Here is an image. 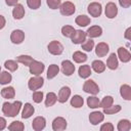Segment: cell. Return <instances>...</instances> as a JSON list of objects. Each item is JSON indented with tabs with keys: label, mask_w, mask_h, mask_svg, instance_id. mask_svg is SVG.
I'll use <instances>...</instances> for the list:
<instances>
[{
	"label": "cell",
	"mask_w": 131,
	"mask_h": 131,
	"mask_svg": "<svg viewBox=\"0 0 131 131\" xmlns=\"http://www.w3.org/2000/svg\"><path fill=\"white\" fill-rule=\"evenodd\" d=\"M21 106H23V103L19 100H15V101H13L11 103L6 101V102H4L2 104V113L6 117L13 118V117H16L18 115Z\"/></svg>",
	"instance_id": "1"
},
{
	"label": "cell",
	"mask_w": 131,
	"mask_h": 131,
	"mask_svg": "<svg viewBox=\"0 0 131 131\" xmlns=\"http://www.w3.org/2000/svg\"><path fill=\"white\" fill-rule=\"evenodd\" d=\"M59 10H60V13L64 16H70L72 14L75 13L76 11V6L73 2L71 1H66L63 3L60 4L59 6Z\"/></svg>",
	"instance_id": "2"
},
{
	"label": "cell",
	"mask_w": 131,
	"mask_h": 131,
	"mask_svg": "<svg viewBox=\"0 0 131 131\" xmlns=\"http://www.w3.org/2000/svg\"><path fill=\"white\" fill-rule=\"evenodd\" d=\"M43 84H44V79L41 76H34V77L29 79L28 87L30 90L36 91V90L40 89L43 86Z\"/></svg>",
	"instance_id": "3"
},
{
	"label": "cell",
	"mask_w": 131,
	"mask_h": 131,
	"mask_svg": "<svg viewBox=\"0 0 131 131\" xmlns=\"http://www.w3.org/2000/svg\"><path fill=\"white\" fill-rule=\"evenodd\" d=\"M83 90L84 92L89 93L91 95H96L99 92V87L93 80H86L83 85Z\"/></svg>",
	"instance_id": "4"
},
{
	"label": "cell",
	"mask_w": 131,
	"mask_h": 131,
	"mask_svg": "<svg viewBox=\"0 0 131 131\" xmlns=\"http://www.w3.org/2000/svg\"><path fill=\"white\" fill-rule=\"evenodd\" d=\"M44 69H45V66L43 62L41 61H38V60H33L31 62V64L29 66V70H30V73L34 76H40L43 72H44Z\"/></svg>",
	"instance_id": "5"
},
{
	"label": "cell",
	"mask_w": 131,
	"mask_h": 131,
	"mask_svg": "<svg viewBox=\"0 0 131 131\" xmlns=\"http://www.w3.org/2000/svg\"><path fill=\"white\" fill-rule=\"evenodd\" d=\"M47 48H48L49 53H51L52 55H60L63 52V46H62V44L60 42L56 41V40L51 41L48 44Z\"/></svg>",
	"instance_id": "6"
},
{
	"label": "cell",
	"mask_w": 131,
	"mask_h": 131,
	"mask_svg": "<svg viewBox=\"0 0 131 131\" xmlns=\"http://www.w3.org/2000/svg\"><path fill=\"white\" fill-rule=\"evenodd\" d=\"M87 10H88V13L93 16V17H98L101 15V12H102V7H101V4L98 3V2H91L88 7H87Z\"/></svg>",
	"instance_id": "7"
},
{
	"label": "cell",
	"mask_w": 131,
	"mask_h": 131,
	"mask_svg": "<svg viewBox=\"0 0 131 131\" xmlns=\"http://www.w3.org/2000/svg\"><path fill=\"white\" fill-rule=\"evenodd\" d=\"M86 37H87L86 32L82 30H75V32L71 37V40L74 44H82L86 40Z\"/></svg>",
	"instance_id": "8"
},
{
	"label": "cell",
	"mask_w": 131,
	"mask_h": 131,
	"mask_svg": "<svg viewBox=\"0 0 131 131\" xmlns=\"http://www.w3.org/2000/svg\"><path fill=\"white\" fill-rule=\"evenodd\" d=\"M104 13L105 16L107 18H115L118 14V7L114 2H108L105 5V9H104Z\"/></svg>",
	"instance_id": "9"
},
{
	"label": "cell",
	"mask_w": 131,
	"mask_h": 131,
	"mask_svg": "<svg viewBox=\"0 0 131 131\" xmlns=\"http://www.w3.org/2000/svg\"><path fill=\"white\" fill-rule=\"evenodd\" d=\"M61 72L63 73L64 76H72L75 72V66L71 60H62L61 62Z\"/></svg>",
	"instance_id": "10"
},
{
	"label": "cell",
	"mask_w": 131,
	"mask_h": 131,
	"mask_svg": "<svg viewBox=\"0 0 131 131\" xmlns=\"http://www.w3.org/2000/svg\"><path fill=\"white\" fill-rule=\"evenodd\" d=\"M25 40V33L21 30H13L10 34V41L13 44H20Z\"/></svg>",
	"instance_id": "11"
},
{
	"label": "cell",
	"mask_w": 131,
	"mask_h": 131,
	"mask_svg": "<svg viewBox=\"0 0 131 131\" xmlns=\"http://www.w3.org/2000/svg\"><path fill=\"white\" fill-rule=\"evenodd\" d=\"M71 96V88L68 86H63L59 89L58 91V96H57V100L60 103H64Z\"/></svg>",
	"instance_id": "12"
},
{
	"label": "cell",
	"mask_w": 131,
	"mask_h": 131,
	"mask_svg": "<svg viewBox=\"0 0 131 131\" xmlns=\"http://www.w3.org/2000/svg\"><path fill=\"white\" fill-rule=\"evenodd\" d=\"M110 51V46L107 43L105 42H100L96 45L95 47V54L98 56V57H103L105 56Z\"/></svg>",
	"instance_id": "13"
},
{
	"label": "cell",
	"mask_w": 131,
	"mask_h": 131,
	"mask_svg": "<svg viewBox=\"0 0 131 131\" xmlns=\"http://www.w3.org/2000/svg\"><path fill=\"white\" fill-rule=\"evenodd\" d=\"M67 128V121L62 117H56L52 122V129L54 131H62Z\"/></svg>",
	"instance_id": "14"
},
{
	"label": "cell",
	"mask_w": 131,
	"mask_h": 131,
	"mask_svg": "<svg viewBox=\"0 0 131 131\" xmlns=\"http://www.w3.org/2000/svg\"><path fill=\"white\" fill-rule=\"evenodd\" d=\"M45 126H46V120L42 116L36 117L32 122V128L35 131H41L45 128Z\"/></svg>",
	"instance_id": "15"
},
{
	"label": "cell",
	"mask_w": 131,
	"mask_h": 131,
	"mask_svg": "<svg viewBox=\"0 0 131 131\" xmlns=\"http://www.w3.org/2000/svg\"><path fill=\"white\" fill-rule=\"evenodd\" d=\"M104 119V115L103 113L101 112H92L90 115H89V122L92 124V125H98L99 123H101Z\"/></svg>",
	"instance_id": "16"
},
{
	"label": "cell",
	"mask_w": 131,
	"mask_h": 131,
	"mask_svg": "<svg viewBox=\"0 0 131 131\" xmlns=\"http://www.w3.org/2000/svg\"><path fill=\"white\" fill-rule=\"evenodd\" d=\"M118 57L122 62H129L131 60V53L125 47L118 48Z\"/></svg>",
	"instance_id": "17"
},
{
	"label": "cell",
	"mask_w": 131,
	"mask_h": 131,
	"mask_svg": "<svg viewBox=\"0 0 131 131\" xmlns=\"http://www.w3.org/2000/svg\"><path fill=\"white\" fill-rule=\"evenodd\" d=\"M102 34V29L101 27L99 26H92L90 28H88L87 32H86V35L89 37V38H97V37H100Z\"/></svg>",
	"instance_id": "18"
},
{
	"label": "cell",
	"mask_w": 131,
	"mask_h": 131,
	"mask_svg": "<svg viewBox=\"0 0 131 131\" xmlns=\"http://www.w3.org/2000/svg\"><path fill=\"white\" fill-rule=\"evenodd\" d=\"M34 113H35L34 106H33L31 103L27 102V103H25V105H24V107H23L21 118H23V119H29V118H31V117L34 115Z\"/></svg>",
	"instance_id": "19"
},
{
	"label": "cell",
	"mask_w": 131,
	"mask_h": 131,
	"mask_svg": "<svg viewBox=\"0 0 131 131\" xmlns=\"http://www.w3.org/2000/svg\"><path fill=\"white\" fill-rule=\"evenodd\" d=\"M12 16L15 19H21L25 16V8L21 4H16L14 5L13 9H12Z\"/></svg>",
	"instance_id": "20"
},
{
	"label": "cell",
	"mask_w": 131,
	"mask_h": 131,
	"mask_svg": "<svg viewBox=\"0 0 131 131\" xmlns=\"http://www.w3.org/2000/svg\"><path fill=\"white\" fill-rule=\"evenodd\" d=\"M118 66H119V60H118L117 55L115 53H111L106 60V67L110 70H116L118 69Z\"/></svg>",
	"instance_id": "21"
},
{
	"label": "cell",
	"mask_w": 131,
	"mask_h": 131,
	"mask_svg": "<svg viewBox=\"0 0 131 131\" xmlns=\"http://www.w3.org/2000/svg\"><path fill=\"white\" fill-rule=\"evenodd\" d=\"M91 68H92V70H93L95 73L100 74V73H103V72H104V70H105V63H104L102 60L96 59V60H93V61H92Z\"/></svg>",
	"instance_id": "22"
},
{
	"label": "cell",
	"mask_w": 131,
	"mask_h": 131,
	"mask_svg": "<svg viewBox=\"0 0 131 131\" xmlns=\"http://www.w3.org/2000/svg\"><path fill=\"white\" fill-rule=\"evenodd\" d=\"M1 96L5 99H12L15 96V90L13 87L8 86V87H4L1 90Z\"/></svg>",
	"instance_id": "23"
},
{
	"label": "cell",
	"mask_w": 131,
	"mask_h": 131,
	"mask_svg": "<svg viewBox=\"0 0 131 131\" xmlns=\"http://www.w3.org/2000/svg\"><path fill=\"white\" fill-rule=\"evenodd\" d=\"M78 74L82 79H87L90 77L91 75V68L89 64H83L80 66L79 70H78Z\"/></svg>",
	"instance_id": "24"
},
{
	"label": "cell",
	"mask_w": 131,
	"mask_h": 131,
	"mask_svg": "<svg viewBox=\"0 0 131 131\" xmlns=\"http://www.w3.org/2000/svg\"><path fill=\"white\" fill-rule=\"evenodd\" d=\"M120 94L125 100H131V87L128 84H123L120 87Z\"/></svg>",
	"instance_id": "25"
},
{
	"label": "cell",
	"mask_w": 131,
	"mask_h": 131,
	"mask_svg": "<svg viewBox=\"0 0 131 131\" xmlns=\"http://www.w3.org/2000/svg\"><path fill=\"white\" fill-rule=\"evenodd\" d=\"M75 23H76V25H78L80 27H87L88 25H90L91 19L89 16H87L85 14H81V15H78L76 17Z\"/></svg>",
	"instance_id": "26"
},
{
	"label": "cell",
	"mask_w": 131,
	"mask_h": 131,
	"mask_svg": "<svg viewBox=\"0 0 131 131\" xmlns=\"http://www.w3.org/2000/svg\"><path fill=\"white\" fill-rule=\"evenodd\" d=\"M83 104H84V99H83L82 96L76 94V95H74V96L71 98V105H72L73 107H75V108H80V107L83 106Z\"/></svg>",
	"instance_id": "27"
},
{
	"label": "cell",
	"mask_w": 131,
	"mask_h": 131,
	"mask_svg": "<svg viewBox=\"0 0 131 131\" xmlns=\"http://www.w3.org/2000/svg\"><path fill=\"white\" fill-rule=\"evenodd\" d=\"M59 73V67L55 63H52L48 67V70H47V78L50 80V79H53L54 77L57 76V74Z\"/></svg>",
	"instance_id": "28"
},
{
	"label": "cell",
	"mask_w": 131,
	"mask_h": 131,
	"mask_svg": "<svg viewBox=\"0 0 131 131\" xmlns=\"http://www.w3.org/2000/svg\"><path fill=\"white\" fill-rule=\"evenodd\" d=\"M56 101H57L56 94L54 92H48L46 95V98H45V106H47V107L52 106Z\"/></svg>",
	"instance_id": "29"
},
{
	"label": "cell",
	"mask_w": 131,
	"mask_h": 131,
	"mask_svg": "<svg viewBox=\"0 0 131 131\" xmlns=\"http://www.w3.org/2000/svg\"><path fill=\"white\" fill-rule=\"evenodd\" d=\"M117 129L119 131H129L131 129V123H130V121L127 120V119L120 120L119 123H118Z\"/></svg>",
	"instance_id": "30"
},
{
	"label": "cell",
	"mask_w": 131,
	"mask_h": 131,
	"mask_svg": "<svg viewBox=\"0 0 131 131\" xmlns=\"http://www.w3.org/2000/svg\"><path fill=\"white\" fill-rule=\"evenodd\" d=\"M73 59L77 63H82L87 60V55L82 51H75L73 53Z\"/></svg>",
	"instance_id": "31"
},
{
	"label": "cell",
	"mask_w": 131,
	"mask_h": 131,
	"mask_svg": "<svg viewBox=\"0 0 131 131\" xmlns=\"http://www.w3.org/2000/svg\"><path fill=\"white\" fill-rule=\"evenodd\" d=\"M11 80H12V76L7 71H4V72H1L0 73V84L1 85L9 84L11 82Z\"/></svg>",
	"instance_id": "32"
},
{
	"label": "cell",
	"mask_w": 131,
	"mask_h": 131,
	"mask_svg": "<svg viewBox=\"0 0 131 131\" xmlns=\"http://www.w3.org/2000/svg\"><path fill=\"white\" fill-rule=\"evenodd\" d=\"M33 60H34V58H33L32 56L26 55V54L18 55V56L16 57V61H17V62H20V63H23V64H25V66H27V67H29Z\"/></svg>",
	"instance_id": "33"
},
{
	"label": "cell",
	"mask_w": 131,
	"mask_h": 131,
	"mask_svg": "<svg viewBox=\"0 0 131 131\" xmlns=\"http://www.w3.org/2000/svg\"><path fill=\"white\" fill-rule=\"evenodd\" d=\"M99 102H100V100L95 95L89 96L87 98V105L90 108H97V107H99Z\"/></svg>",
	"instance_id": "34"
},
{
	"label": "cell",
	"mask_w": 131,
	"mask_h": 131,
	"mask_svg": "<svg viewBox=\"0 0 131 131\" xmlns=\"http://www.w3.org/2000/svg\"><path fill=\"white\" fill-rule=\"evenodd\" d=\"M24 129H25V125L20 121H13L8 126V130L10 131H23Z\"/></svg>",
	"instance_id": "35"
},
{
	"label": "cell",
	"mask_w": 131,
	"mask_h": 131,
	"mask_svg": "<svg viewBox=\"0 0 131 131\" xmlns=\"http://www.w3.org/2000/svg\"><path fill=\"white\" fill-rule=\"evenodd\" d=\"M122 110L120 104H116V105H111L108 107H104L103 108V114L105 115H115L117 113H119Z\"/></svg>",
	"instance_id": "36"
},
{
	"label": "cell",
	"mask_w": 131,
	"mask_h": 131,
	"mask_svg": "<svg viewBox=\"0 0 131 131\" xmlns=\"http://www.w3.org/2000/svg\"><path fill=\"white\" fill-rule=\"evenodd\" d=\"M113 103H114V98H113V96L106 95V96H104V97L102 98V100L99 102V107H102V108L108 107V106L113 105Z\"/></svg>",
	"instance_id": "37"
},
{
	"label": "cell",
	"mask_w": 131,
	"mask_h": 131,
	"mask_svg": "<svg viewBox=\"0 0 131 131\" xmlns=\"http://www.w3.org/2000/svg\"><path fill=\"white\" fill-rule=\"evenodd\" d=\"M4 67L6 68V70L10 71V72H14L17 70L18 68V64H17V61L16 60H12V59H8L4 62Z\"/></svg>",
	"instance_id": "38"
},
{
	"label": "cell",
	"mask_w": 131,
	"mask_h": 131,
	"mask_svg": "<svg viewBox=\"0 0 131 131\" xmlns=\"http://www.w3.org/2000/svg\"><path fill=\"white\" fill-rule=\"evenodd\" d=\"M74 32H75V29L72 26H68L67 25V26H63L61 28V34H62V36L67 37V38H71Z\"/></svg>",
	"instance_id": "39"
},
{
	"label": "cell",
	"mask_w": 131,
	"mask_h": 131,
	"mask_svg": "<svg viewBox=\"0 0 131 131\" xmlns=\"http://www.w3.org/2000/svg\"><path fill=\"white\" fill-rule=\"evenodd\" d=\"M81 45H82V49H83V50L89 52V51H91V50L93 49V47H94V41H93L91 38H89L88 40H85Z\"/></svg>",
	"instance_id": "40"
},
{
	"label": "cell",
	"mask_w": 131,
	"mask_h": 131,
	"mask_svg": "<svg viewBox=\"0 0 131 131\" xmlns=\"http://www.w3.org/2000/svg\"><path fill=\"white\" fill-rule=\"evenodd\" d=\"M46 3L49 8L57 9V8H59V6L61 4V0H46Z\"/></svg>",
	"instance_id": "41"
},
{
	"label": "cell",
	"mask_w": 131,
	"mask_h": 131,
	"mask_svg": "<svg viewBox=\"0 0 131 131\" xmlns=\"http://www.w3.org/2000/svg\"><path fill=\"white\" fill-rule=\"evenodd\" d=\"M27 5L31 9H38L41 6V0H27Z\"/></svg>",
	"instance_id": "42"
},
{
	"label": "cell",
	"mask_w": 131,
	"mask_h": 131,
	"mask_svg": "<svg viewBox=\"0 0 131 131\" xmlns=\"http://www.w3.org/2000/svg\"><path fill=\"white\" fill-rule=\"evenodd\" d=\"M43 92L42 91H34V93H33V100L36 102V103H40L42 100H43Z\"/></svg>",
	"instance_id": "43"
},
{
	"label": "cell",
	"mask_w": 131,
	"mask_h": 131,
	"mask_svg": "<svg viewBox=\"0 0 131 131\" xmlns=\"http://www.w3.org/2000/svg\"><path fill=\"white\" fill-rule=\"evenodd\" d=\"M114 130V125L110 122H106L100 126V131H113Z\"/></svg>",
	"instance_id": "44"
},
{
	"label": "cell",
	"mask_w": 131,
	"mask_h": 131,
	"mask_svg": "<svg viewBox=\"0 0 131 131\" xmlns=\"http://www.w3.org/2000/svg\"><path fill=\"white\" fill-rule=\"evenodd\" d=\"M119 4L123 8H129L131 6V0H119Z\"/></svg>",
	"instance_id": "45"
},
{
	"label": "cell",
	"mask_w": 131,
	"mask_h": 131,
	"mask_svg": "<svg viewBox=\"0 0 131 131\" xmlns=\"http://www.w3.org/2000/svg\"><path fill=\"white\" fill-rule=\"evenodd\" d=\"M6 126H7V122H6V120H5L3 117H0V131L3 130V129H5Z\"/></svg>",
	"instance_id": "46"
},
{
	"label": "cell",
	"mask_w": 131,
	"mask_h": 131,
	"mask_svg": "<svg viewBox=\"0 0 131 131\" xmlns=\"http://www.w3.org/2000/svg\"><path fill=\"white\" fill-rule=\"evenodd\" d=\"M124 37H125L127 40H131V28H128V29L125 31Z\"/></svg>",
	"instance_id": "47"
},
{
	"label": "cell",
	"mask_w": 131,
	"mask_h": 131,
	"mask_svg": "<svg viewBox=\"0 0 131 131\" xmlns=\"http://www.w3.org/2000/svg\"><path fill=\"white\" fill-rule=\"evenodd\" d=\"M5 24H6V19L3 15L0 14V30H2L4 27H5Z\"/></svg>",
	"instance_id": "48"
},
{
	"label": "cell",
	"mask_w": 131,
	"mask_h": 131,
	"mask_svg": "<svg viewBox=\"0 0 131 131\" xmlns=\"http://www.w3.org/2000/svg\"><path fill=\"white\" fill-rule=\"evenodd\" d=\"M17 2H18V0H5V3L8 6H14L17 4Z\"/></svg>",
	"instance_id": "49"
},
{
	"label": "cell",
	"mask_w": 131,
	"mask_h": 131,
	"mask_svg": "<svg viewBox=\"0 0 131 131\" xmlns=\"http://www.w3.org/2000/svg\"><path fill=\"white\" fill-rule=\"evenodd\" d=\"M0 73H1V67H0Z\"/></svg>",
	"instance_id": "50"
}]
</instances>
